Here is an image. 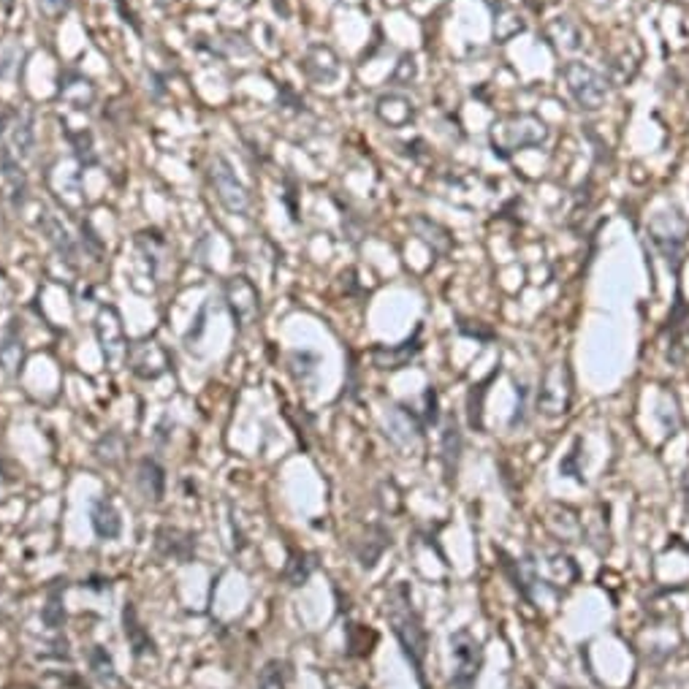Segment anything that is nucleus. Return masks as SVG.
<instances>
[{"label": "nucleus", "instance_id": "f257e3e1", "mask_svg": "<svg viewBox=\"0 0 689 689\" xmlns=\"http://www.w3.org/2000/svg\"><path fill=\"white\" fill-rule=\"evenodd\" d=\"M385 616L388 624L393 629V636L405 652V657L413 662L418 681L424 684V662H426V629L424 621L418 616V611L413 608V595L408 589V584H393L388 597H385Z\"/></svg>", "mask_w": 689, "mask_h": 689}, {"label": "nucleus", "instance_id": "f03ea898", "mask_svg": "<svg viewBox=\"0 0 689 689\" xmlns=\"http://www.w3.org/2000/svg\"><path fill=\"white\" fill-rule=\"evenodd\" d=\"M548 139L546 123L538 114H507L491 126V147L499 155H513L515 150L538 147Z\"/></svg>", "mask_w": 689, "mask_h": 689}, {"label": "nucleus", "instance_id": "7ed1b4c3", "mask_svg": "<svg viewBox=\"0 0 689 689\" xmlns=\"http://www.w3.org/2000/svg\"><path fill=\"white\" fill-rule=\"evenodd\" d=\"M450 665L453 689H475L483 668V646L470 629H458L450 636Z\"/></svg>", "mask_w": 689, "mask_h": 689}, {"label": "nucleus", "instance_id": "20e7f679", "mask_svg": "<svg viewBox=\"0 0 689 689\" xmlns=\"http://www.w3.org/2000/svg\"><path fill=\"white\" fill-rule=\"evenodd\" d=\"M562 77H564L570 98L576 101L581 109L597 111L608 101V79L600 71H595L589 63L572 61V63L564 66Z\"/></svg>", "mask_w": 689, "mask_h": 689}, {"label": "nucleus", "instance_id": "39448f33", "mask_svg": "<svg viewBox=\"0 0 689 689\" xmlns=\"http://www.w3.org/2000/svg\"><path fill=\"white\" fill-rule=\"evenodd\" d=\"M572 401V372L567 361H556L543 372L540 388H538V410L546 418H559L570 410Z\"/></svg>", "mask_w": 689, "mask_h": 689}, {"label": "nucleus", "instance_id": "423d86ee", "mask_svg": "<svg viewBox=\"0 0 689 689\" xmlns=\"http://www.w3.org/2000/svg\"><path fill=\"white\" fill-rule=\"evenodd\" d=\"M209 177H212L215 193H217V199H220V204L225 207L228 215H247V212H250V193H247V188L237 180L234 166L228 163L223 155H215V158H212Z\"/></svg>", "mask_w": 689, "mask_h": 689}, {"label": "nucleus", "instance_id": "0eeeda50", "mask_svg": "<svg viewBox=\"0 0 689 689\" xmlns=\"http://www.w3.org/2000/svg\"><path fill=\"white\" fill-rule=\"evenodd\" d=\"M649 239L662 253V258L676 266L681 247L686 242V220L678 212H660L649 220Z\"/></svg>", "mask_w": 689, "mask_h": 689}, {"label": "nucleus", "instance_id": "6e6552de", "mask_svg": "<svg viewBox=\"0 0 689 689\" xmlns=\"http://www.w3.org/2000/svg\"><path fill=\"white\" fill-rule=\"evenodd\" d=\"M95 334L101 342L103 359L111 369H120L123 364H128V348L126 342V331H123V320L114 307H101L98 320H95Z\"/></svg>", "mask_w": 689, "mask_h": 689}, {"label": "nucleus", "instance_id": "1a4fd4ad", "mask_svg": "<svg viewBox=\"0 0 689 689\" xmlns=\"http://www.w3.org/2000/svg\"><path fill=\"white\" fill-rule=\"evenodd\" d=\"M128 367L139 377L155 380L171 367V359H168V351L158 339H142V342H134L128 348Z\"/></svg>", "mask_w": 689, "mask_h": 689}, {"label": "nucleus", "instance_id": "9d476101", "mask_svg": "<svg viewBox=\"0 0 689 689\" xmlns=\"http://www.w3.org/2000/svg\"><path fill=\"white\" fill-rule=\"evenodd\" d=\"M225 299H228V307H231L234 320L239 323V328H247L250 323H255L258 310H261V304H258L261 299H258L255 285L247 277L228 280L225 282Z\"/></svg>", "mask_w": 689, "mask_h": 689}, {"label": "nucleus", "instance_id": "9b49d317", "mask_svg": "<svg viewBox=\"0 0 689 689\" xmlns=\"http://www.w3.org/2000/svg\"><path fill=\"white\" fill-rule=\"evenodd\" d=\"M302 71H304V77L310 79V82H315V85H328V82H334L336 77H339V61H336V54L328 49V46H310L307 49V54L302 57Z\"/></svg>", "mask_w": 689, "mask_h": 689}, {"label": "nucleus", "instance_id": "f8f14e48", "mask_svg": "<svg viewBox=\"0 0 689 689\" xmlns=\"http://www.w3.org/2000/svg\"><path fill=\"white\" fill-rule=\"evenodd\" d=\"M385 434L396 442V445H410L418 440L421 434V421L416 418L413 410L408 408H393L385 416Z\"/></svg>", "mask_w": 689, "mask_h": 689}, {"label": "nucleus", "instance_id": "ddd939ff", "mask_svg": "<svg viewBox=\"0 0 689 689\" xmlns=\"http://www.w3.org/2000/svg\"><path fill=\"white\" fill-rule=\"evenodd\" d=\"M377 118H380V123L388 126V128H405V126L413 123L416 109H413V103H410L405 95L391 93V95H383V98L377 101Z\"/></svg>", "mask_w": 689, "mask_h": 689}, {"label": "nucleus", "instance_id": "4468645a", "mask_svg": "<svg viewBox=\"0 0 689 689\" xmlns=\"http://www.w3.org/2000/svg\"><path fill=\"white\" fill-rule=\"evenodd\" d=\"M421 351L418 336L401 342V344H388V348H375L372 351V364L377 369H401L413 361V356Z\"/></svg>", "mask_w": 689, "mask_h": 689}, {"label": "nucleus", "instance_id": "2eb2a0df", "mask_svg": "<svg viewBox=\"0 0 689 689\" xmlns=\"http://www.w3.org/2000/svg\"><path fill=\"white\" fill-rule=\"evenodd\" d=\"M90 524L95 530L98 538L103 540H114L120 535L123 530V522H120V513L118 507H114L109 499H95L93 507H90Z\"/></svg>", "mask_w": 689, "mask_h": 689}, {"label": "nucleus", "instance_id": "dca6fc26", "mask_svg": "<svg viewBox=\"0 0 689 689\" xmlns=\"http://www.w3.org/2000/svg\"><path fill=\"white\" fill-rule=\"evenodd\" d=\"M61 98L77 109H87L95 101V87L79 74H66V79H61Z\"/></svg>", "mask_w": 689, "mask_h": 689}, {"label": "nucleus", "instance_id": "f3484780", "mask_svg": "<svg viewBox=\"0 0 689 689\" xmlns=\"http://www.w3.org/2000/svg\"><path fill=\"white\" fill-rule=\"evenodd\" d=\"M410 228H413V231H416L426 245H432L434 253H448V250H450V237H448L445 228H440L437 223H432V220H426V217H413V220H410Z\"/></svg>", "mask_w": 689, "mask_h": 689}, {"label": "nucleus", "instance_id": "a211bd4d", "mask_svg": "<svg viewBox=\"0 0 689 689\" xmlns=\"http://www.w3.org/2000/svg\"><path fill=\"white\" fill-rule=\"evenodd\" d=\"M163 470L158 462H152V458H144V462H139V489L144 491L147 499L158 502L163 497Z\"/></svg>", "mask_w": 689, "mask_h": 689}, {"label": "nucleus", "instance_id": "6ab92c4d", "mask_svg": "<svg viewBox=\"0 0 689 689\" xmlns=\"http://www.w3.org/2000/svg\"><path fill=\"white\" fill-rule=\"evenodd\" d=\"M123 619H126V638H128V644L134 646V654L142 657V654L152 652V638L147 636V629L139 624V616H136V608H134V605H128V608L123 611Z\"/></svg>", "mask_w": 689, "mask_h": 689}, {"label": "nucleus", "instance_id": "aec40b11", "mask_svg": "<svg viewBox=\"0 0 689 689\" xmlns=\"http://www.w3.org/2000/svg\"><path fill=\"white\" fill-rule=\"evenodd\" d=\"M38 225L44 228V234L49 237V242L57 247V253L66 255V261H74V242H71V237L66 234V228H63L61 223H57L49 212H44V215H41Z\"/></svg>", "mask_w": 689, "mask_h": 689}, {"label": "nucleus", "instance_id": "412c9836", "mask_svg": "<svg viewBox=\"0 0 689 689\" xmlns=\"http://www.w3.org/2000/svg\"><path fill=\"white\" fill-rule=\"evenodd\" d=\"M458 450H462V434H458V424H456V418H448L445 432H442V462H445V473H448V478H453V473H456Z\"/></svg>", "mask_w": 689, "mask_h": 689}, {"label": "nucleus", "instance_id": "4be33fe9", "mask_svg": "<svg viewBox=\"0 0 689 689\" xmlns=\"http://www.w3.org/2000/svg\"><path fill=\"white\" fill-rule=\"evenodd\" d=\"M524 30V22H522V17L515 14L513 9H507V6H502L497 14H494V38L497 41H510L513 36H519Z\"/></svg>", "mask_w": 689, "mask_h": 689}, {"label": "nucleus", "instance_id": "5701e85b", "mask_svg": "<svg viewBox=\"0 0 689 689\" xmlns=\"http://www.w3.org/2000/svg\"><path fill=\"white\" fill-rule=\"evenodd\" d=\"M22 361H25L22 342L14 334H9L4 342H0V367H4L9 375H14V372H20Z\"/></svg>", "mask_w": 689, "mask_h": 689}, {"label": "nucleus", "instance_id": "b1692460", "mask_svg": "<svg viewBox=\"0 0 689 689\" xmlns=\"http://www.w3.org/2000/svg\"><path fill=\"white\" fill-rule=\"evenodd\" d=\"M255 689H285V665L280 660H269L258 673Z\"/></svg>", "mask_w": 689, "mask_h": 689}, {"label": "nucleus", "instance_id": "393cba45", "mask_svg": "<svg viewBox=\"0 0 689 689\" xmlns=\"http://www.w3.org/2000/svg\"><path fill=\"white\" fill-rule=\"evenodd\" d=\"M90 662H93V670L101 681H114V668H111V660L106 657V652L101 646L93 649L90 654Z\"/></svg>", "mask_w": 689, "mask_h": 689}, {"label": "nucleus", "instance_id": "a878e982", "mask_svg": "<svg viewBox=\"0 0 689 689\" xmlns=\"http://www.w3.org/2000/svg\"><path fill=\"white\" fill-rule=\"evenodd\" d=\"M36 4H38V12H41L46 20L57 22V20H61V17L69 12L71 0H36Z\"/></svg>", "mask_w": 689, "mask_h": 689}, {"label": "nucleus", "instance_id": "bb28decb", "mask_svg": "<svg viewBox=\"0 0 689 689\" xmlns=\"http://www.w3.org/2000/svg\"><path fill=\"white\" fill-rule=\"evenodd\" d=\"M393 79H396V82H408V85L416 79V61H413L410 54H405V57L399 61V69H396Z\"/></svg>", "mask_w": 689, "mask_h": 689}, {"label": "nucleus", "instance_id": "cd10ccee", "mask_svg": "<svg viewBox=\"0 0 689 689\" xmlns=\"http://www.w3.org/2000/svg\"><path fill=\"white\" fill-rule=\"evenodd\" d=\"M41 616H44V621H46L49 627H57V624H61V621L66 619V613L61 611V603H57V597H52V600H49V605L44 608V613H41Z\"/></svg>", "mask_w": 689, "mask_h": 689}, {"label": "nucleus", "instance_id": "c85d7f7f", "mask_svg": "<svg viewBox=\"0 0 689 689\" xmlns=\"http://www.w3.org/2000/svg\"><path fill=\"white\" fill-rule=\"evenodd\" d=\"M681 497H684V515L689 522V470L681 475Z\"/></svg>", "mask_w": 689, "mask_h": 689}, {"label": "nucleus", "instance_id": "c756f323", "mask_svg": "<svg viewBox=\"0 0 689 689\" xmlns=\"http://www.w3.org/2000/svg\"><path fill=\"white\" fill-rule=\"evenodd\" d=\"M12 4H14V0H6V6H12Z\"/></svg>", "mask_w": 689, "mask_h": 689}]
</instances>
